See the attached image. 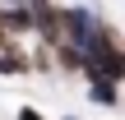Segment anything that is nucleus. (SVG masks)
Returning a JSON list of instances; mask_svg holds the SVG:
<instances>
[{"instance_id":"nucleus-1","label":"nucleus","mask_w":125,"mask_h":120,"mask_svg":"<svg viewBox=\"0 0 125 120\" xmlns=\"http://www.w3.org/2000/svg\"><path fill=\"white\" fill-rule=\"evenodd\" d=\"M88 97H93L97 106H116V102H121V92H116L111 79H93V83H88Z\"/></svg>"},{"instance_id":"nucleus-2","label":"nucleus","mask_w":125,"mask_h":120,"mask_svg":"<svg viewBox=\"0 0 125 120\" xmlns=\"http://www.w3.org/2000/svg\"><path fill=\"white\" fill-rule=\"evenodd\" d=\"M19 120H42V111H32V106H19Z\"/></svg>"},{"instance_id":"nucleus-3","label":"nucleus","mask_w":125,"mask_h":120,"mask_svg":"<svg viewBox=\"0 0 125 120\" xmlns=\"http://www.w3.org/2000/svg\"><path fill=\"white\" fill-rule=\"evenodd\" d=\"M65 120H79V116H65Z\"/></svg>"}]
</instances>
